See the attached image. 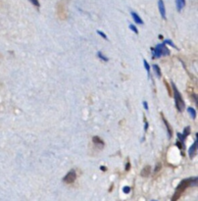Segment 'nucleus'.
Listing matches in <instances>:
<instances>
[{"label": "nucleus", "mask_w": 198, "mask_h": 201, "mask_svg": "<svg viewBox=\"0 0 198 201\" xmlns=\"http://www.w3.org/2000/svg\"><path fill=\"white\" fill-rule=\"evenodd\" d=\"M153 70H154L155 74L158 76V78H161V76H162V73H161V70L158 65H153Z\"/></svg>", "instance_id": "f8f14e48"}, {"label": "nucleus", "mask_w": 198, "mask_h": 201, "mask_svg": "<svg viewBox=\"0 0 198 201\" xmlns=\"http://www.w3.org/2000/svg\"><path fill=\"white\" fill-rule=\"evenodd\" d=\"M76 171L75 170H72L68 173V174L64 177L63 179V182L66 183H73L76 180Z\"/></svg>", "instance_id": "20e7f679"}, {"label": "nucleus", "mask_w": 198, "mask_h": 201, "mask_svg": "<svg viewBox=\"0 0 198 201\" xmlns=\"http://www.w3.org/2000/svg\"><path fill=\"white\" fill-rule=\"evenodd\" d=\"M197 145H198V138L197 139L194 141V143L192 144V145L190 146V148H189L188 150V154H189V157L190 158H193L196 154V150H197Z\"/></svg>", "instance_id": "39448f33"}, {"label": "nucleus", "mask_w": 198, "mask_h": 201, "mask_svg": "<svg viewBox=\"0 0 198 201\" xmlns=\"http://www.w3.org/2000/svg\"><path fill=\"white\" fill-rule=\"evenodd\" d=\"M130 169H131V163L128 162V163H127V166H126V171H130Z\"/></svg>", "instance_id": "a878e982"}, {"label": "nucleus", "mask_w": 198, "mask_h": 201, "mask_svg": "<svg viewBox=\"0 0 198 201\" xmlns=\"http://www.w3.org/2000/svg\"><path fill=\"white\" fill-rule=\"evenodd\" d=\"M160 168H161V165L159 164V165H158V166H157V167H156V169H155V172H158V171L160 170Z\"/></svg>", "instance_id": "bb28decb"}, {"label": "nucleus", "mask_w": 198, "mask_h": 201, "mask_svg": "<svg viewBox=\"0 0 198 201\" xmlns=\"http://www.w3.org/2000/svg\"><path fill=\"white\" fill-rule=\"evenodd\" d=\"M143 64H144V67H145V69H146L148 75L150 76V66H149V64L147 63V61L145 59H143Z\"/></svg>", "instance_id": "4468645a"}, {"label": "nucleus", "mask_w": 198, "mask_h": 201, "mask_svg": "<svg viewBox=\"0 0 198 201\" xmlns=\"http://www.w3.org/2000/svg\"><path fill=\"white\" fill-rule=\"evenodd\" d=\"M164 83H165V86H167V88H168V92H169V95H170V96H172V91H171V88H170V86H169L168 83L166 82V80H164Z\"/></svg>", "instance_id": "5701e85b"}, {"label": "nucleus", "mask_w": 198, "mask_h": 201, "mask_svg": "<svg viewBox=\"0 0 198 201\" xmlns=\"http://www.w3.org/2000/svg\"><path fill=\"white\" fill-rule=\"evenodd\" d=\"M92 141L96 144H100V145H104V141L102 139H101L99 136H93V138H92Z\"/></svg>", "instance_id": "9b49d317"}, {"label": "nucleus", "mask_w": 198, "mask_h": 201, "mask_svg": "<svg viewBox=\"0 0 198 201\" xmlns=\"http://www.w3.org/2000/svg\"><path fill=\"white\" fill-rule=\"evenodd\" d=\"M30 1L33 3V5H34V6H36V7H39V6H40L38 0H30Z\"/></svg>", "instance_id": "4be33fe9"}, {"label": "nucleus", "mask_w": 198, "mask_h": 201, "mask_svg": "<svg viewBox=\"0 0 198 201\" xmlns=\"http://www.w3.org/2000/svg\"><path fill=\"white\" fill-rule=\"evenodd\" d=\"M162 119H163V122H164V124H165L166 128H167V131H168L169 138H172V135H173V131H172V128H171V126H170V125H169L168 121L165 119V117H164V115H163V114H162Z\"/></svg>", "instance_id": "0eeeda50"}, {"label": "nucleus", "mask_w": 198, "mask_h": 201, "mask_svg": "<svg viewBox=\"0 0 198 201\" xmlns=\"http://www.w3.org/2000/svg\"><path fill=\"white\" fill-rule=\"evenodd\" d=\"M177 138H180V141L183 143V142H184V140H185V138H187V136H184V135H183H183H181V134H180V132H179V134H177Z\"/></svg>", "instance_id": "f3484780"}, {"label": "nucleus", "mask_w": 198, "mask_h": 201, "mask_svg": "<svg viewBox=\"0 0 198 201\" xmlns=\"http://www.w3.org/2000/svg\"><path fill=\"white\" fill-rule=\"evenodd\" d=\"M158 8H159L161 17H162V19L166 20V9H165V5H164L163 0H158Z\"/></svg>", "instance_id": "423d86ee"}, {"label": "nucleus", "mask_w": 198, "mask_h": 201, "mask_svg": "<svg viewBox=\"0 0 198 201\" xmlns=\"http://www.w3.org/2000/svg\"><path fill=\"white\" fill-rule=\"evenodd\" d=\"M131 14L132 19L135 20V22L136 24H139V25H143V21H142V20H141V18L135 13V12H131Z\"/></svg>", "instance_id": "9d476101"}, {"label": "nucleus", "mask_w": 198, "mask_h": 201, "mask_svg": "<svg viewBox=\"0 0 198 201\" xmlns=\"http://www.w3.org/2000/svg\"><path fill=\"white\" fill-rule=\"evenodd\" d=\"M164 43L165 44H169V45H171V46H173V47H175V48H177L175 44H174V42L172 41V40H170V39H166L165 41H164Z\"/></svg>", "instance_id": "dca6fc26"}, {"label": "nucleus", "mask_w": 198, "mask_h": 201, "mask_svg": "<svg viewBox=\"0 0 198 201\" xmlns=\"http://www.w3.org/2000/svg\"><path fill=\"white\" fill-rule=\"evenodd\" d=\"M187 111H188L189 115L191 116L192 119H195V118H196V111H195V109H193L192 107H189V108H187Z\"/></svg>", "instance_id": "ddd939ff"}, {"label": "nucleus", "mask_w": 198, "mask_h": 201, "mask_svg": "<svg viewBox=\"0 0 198 201\" xmlns=\"http://www.w3.org/2000/svg\"><path fill=\"white\" fill-rule=\"evenodd\" d=\"M142 104H143V106H144V109H145V110H148V103H147L146 101H143Z\"/></svg>", "instance_id": "393cba45"}, {"label": "nucleus", "mask_w": 198, "mask_h": 201, "mask_svg": "<svg viewBox=\"0 0 198 201\" xmlns=\"http://www.w3.org/2000/svg\"><path fill=\"white\" fill-rule=\"evenodd\" d=\"M189 134H190V128H189V127L184 128V130H183V135H184V136H187Z\"/></svg>", "instance_id": "2eb2a0df"}, {"label": "nucleus", "mask_w": 198, "mask_h": 201, "mask_svg": "<svg viewBox=\"0 0 198 201\" xmlns=\"http://www.w3.org/2000/svg\"><path fill=\"white\" fill-rule=\"evenodd\" d=\"M98 57L100 58V59H102V60H104V61H109V59L106 57V56H104L102 53H101V52H98Z\"/></svg>", "instance_id": "a211bd4d"}, {"label": "nucleus", "mask_w": 198, "mask_h": 201, "mask_svg": "<svg viewBox=\"0 0 198 201\" xmlns=\"http://www.w3.org/2000/svg\"><path fill=\"white\" fill-rule=\"evenodd\" d=\"M130 29H131V30L132 31H135V34H138V30H137V28H136L135 26L131 25H131H130Z\"/></svg>", "instance_id": "6ab92c4d"}, {"label": "nucleus", "mask_w": 198, "mask_h": 201, "mask_svg": "<svg viewBox=\"0 0 198 201\" xmlns=\"http://www.w3.org/2000/svg\"><path fill=\"white\" fill-rule=\"evenodd\" d=\"M101 171H106V167H100Z\"/></svg>", "instance_id": "cd10ccee"}, {"label": "nucleus", "mask_w": 198, "mask_h": 201, "mask_svg": "<svg viewBox=\"0 0 198 201\" xmlns=\"http://www.w3.org/2000/svg\"><path fill=\"white\" fill-rule=\"evenodd\" d=\"M97 34H98L99 35H101V37H102L103 38H105V39H106V40H108V37H107V35L105 34L104 33H102V31H97Z\"/></svg>", "instance_id": "412c9836"}, {"label": "nucleus", "mask_w": 198, "mask_h": 201, "mask_svg": "<svg viewBox=\"0 0 198 201\" xmlns=\"http://www.w3.org/2000/svg\"><path fill=\"white\" fill-rule=\"evenodd\" d=\"M144 121H145V126H144V131H146L148 130V122L146 121V118H144Z\"/></svg>", "instance_id": "b1692460"}, {"label": "nucleus", "mask_w": 198, "mask_h": 201, "mask_svg": "<svg viewBox=\"0 0 198 201\" xmlns=\"http://www.w3.org/2000/svg\"><path fill=\"white\" fill-rule=\"evenodd\" d=\"M173 89H174V98H175V102H176V106L177 108V110H179L180 112L183 111L184 107H185V104L183 102L180 93L179 92V90H177V86L174 83H173Z\"/></svg>", "instance_id": "7ed1b4c3"}, {"label": "nucleus", "mask_w": 198, "mask_h": 201, "mask_svg": "<svg viewBox=\"0 0 198 201\" xmlns=\"http://www.w3.org/2000/svg\"><path fill=\"white\" fill-rule=\"evenodd\" d=\"M152 50V56L153 58H159L161 56H166V55H170V50L166 47L165 43H160L158 44L156 47L151 48Z\"/></svg>", "instance_id": "f03ea898"}, {"label": "nucleus", "mask_w": 198, "mask_h": 201, "mask_svg": "<svg viewBox=\"0 0 198 201\" xmlns=\"http://www.w3.org/2000/svg\"><path fill=\"white\" fill-rule=\"evenodd\" d=\"M150 173H151V167L150 166H145L143 168V170L141 171L140 175L142 177H144V178H147V177L150 175Z\"/></svg>", "instance_id": "6e6552de"}, {"label": "nucleus", "mask_w": 198, "mask_h": 201, "mask_svg": "<svg viewBox=\"0 0 198 201\" xmlns=\"http://www.w3.org/2000/svg\"><path fill=\"white\" fill-rule=\"evenodd\" d=\"M197 183H198L197 178L183 180H181V182L180 183L179 186H177V190H176V193H175V195L173 196L172 200H173V201H176L177 199H179L180 194L183 193V192L185 190H187L188 186H197Z\"/></svg>", "instance_id": "f257e3e1"}, {"label": "nucleus", "mask_w": 198, "mask_h": 201, "mask_svg": "<svg viewBox=\"0 0 198 201\" xmlns=\"http://www.w3.org/2000/svg\"><path fill=\"white\" fill-rule=\"evenodd\" d=\"M131 191V187L130 186H124L123 187V192L124 193H130Z\"/></svg>", "instance_id": "aec40b11"}, {"label": "nucleus", "mask_w": 198, "mask_h": 201, "mask_svg": "<svg viewBox=\"0 0 198 201\" xmlns=\"http://www.w3.org/2000/svg\"><path fill=\"white\" fill-rule=\"evenodd\" d=\"M176 5H177V10L180 12L185 6V0H176Z\"/></svg>", "instance_id": "1a4fd4ad"}]
</instances>
